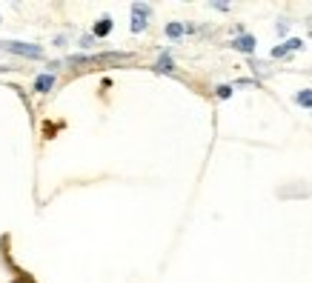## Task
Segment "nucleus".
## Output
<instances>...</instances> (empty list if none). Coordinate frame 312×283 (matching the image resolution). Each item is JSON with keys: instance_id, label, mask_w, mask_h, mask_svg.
<instances>
[{"instance_id": "obj_1", "label": "nucleus", "mask_w": 312, "mask_h": 283, "mask_svg": "<svg viewBox=\"0 0 312 283\" xmlns=\"http://www.w3.org/2000/svg\"><path fill=\"white\" fill-rule=\"evenodd\" d=\"M0 49L12 52V55H23V58H43V49L35 43H23V40H0Z\"/></svg>"}, {"instance_id": "obj_2", "label": "nucleus", "mask_w": 312, "mask_h": 283, "mask_svg": "<svg viewBox=\"0 0 312 283\" xmlns=\"http://www.w3.org/2000/svg\"><path fill=\"white\" fill-rule=\"evenodd\" d=\"M152 15V6H149V3H135V6H132V32H135V35H138V32H143L146 29V17Z\"/></svg>"}, {"instance_id": "obj_3", "label": "nucleus", "mask_w": 312, "mask_h": 283, "mask_svg": "<svg viewBox=\"0 0 312 283\" xmlns=\"http://www.w3.org/2000/svg\"><path fill=\"white\" fill-rule=\"evenodd\" d=\"M295 49H304V40L292 37V40H286V43L275 46V49H272V58H286V55H290V52H295Z\"/></svg>"}, {"instance_id": "obj_4", "label": "nucleus", "mask_w": 312, "mask_h": 283, "mask_svg": "<svg viewBox=\"0 0 312 283\" xmlns=\"http://www.w3.org/2000/svg\"><path fill=\"white\" fill-rule=\"evenodd\" d=\"M229 46L238 49V52H244V55H252V52H255V37L252 35H241V37H235Z\"/></svg>"}, {"instance_id": "obj_5", "label": "nucleus", "mask_w": 312, "mask_h": 283, "mask_svg": "<svg viewBox=\"0 0 312 283\" xmlns=\"http://www.w3.org/2000/svg\"><path fill=\"white\" fill-rule=\"evenodd\" d=\"M152 69L158 74H175V63H172V58H169V52H163V55H160L158 63H155Z\"/></svg>"}, {"instance_id": "obj_6", "label": "nucleus", "mask_w": 312, "mask_h": 283, "mask_svg": "<svg viewBox=\"0 0 312 283\" xmlns=\"http://www.w3.org/2000/svg\"><path fill=\"white\" fill-rule=\"evenodd\" d=\"M35 89H37L40 94L52 92V89H55V74H49V72H46V74H40V78L35 80Z\"/></svg>"}, {"instance_id": "obj_7", "label": "nucleus", "mask_w": 312, "mask_h": 283, "mask_svg": "<svg viewBox=\"0 0 312 283\" xmlns=\"http://www.w3.org/2000/svg\"><path fill=\"white\" fill-rule=\"evenodd\" d=\"M112 32V17H101L94 23V37H106Z\"/></svg>"}, {"instance_id": "obj_8", "label": "nucleus", "mask_w": 312, "mask_h": 283, "mask_svg": "<svg viewBox=\"0 0 312 283\" xmlns=\"http://www.w3.org/2000/svg\"><path fill=\"white\" fill-rule=\"evenodd\" d=\"M186 32H189V26H183V23H166V37H172V40H178Z\"/></svg>"}, {"instance_id": "obj_9", "label": "nucleus", "mask_w": 312, "mask_h": 283, "mask_svg": "<svg viewBox=\"0 0 312 283\" xmlns=\"http://www.w3.org/2000/svg\"><path fill=\"white\" fill-rule=\"evenodd\" d=\"M295 103L304 106V109H312V89H301V92L295 94Z\"/></svg>"}, {"instance_id": "obj_10", "label": "nucleus", "mask_w": 312, "mask_h": 283, "mask_svg": "<svg viewBox=\"0 0 312 283\" xmlns=\"http://www.w3.org/2000/svg\"><path fill=\"white\" fill-rule=\"evenodd\" d=\"M229 94H232V86H218V97H221V100H226Z\"/></svg>"}, {"instance_id": "obj_11", "label": "nucleus", "mask_w": 312, "mask_h": 283, "mask_svg": "<svg viewBox=\"0 0 312 283\" xmlns=\"http://www.w3.org/2000/svg\"><path fill=\"white\" fill-rule=\"evenodd\" d=\"M94 43V37L92 35H86V37H83V40H80V46H86V49H89V46H92Z\"/></svg>"}, {"instance_id": "obj_12", "label": "nucleus", "mask_w": 312, "mask_h": 283, "mask_svg": "<svg viewBox=\"0 0 312 283\" xmlns=\"http://www.w3.org/2000/svg\"><path fill=\"white\" fill-rule=\"evenodd\" d=\"M212 9H218V12H226V9H229V3H212Z\"/></svg>"}]
</instances>
